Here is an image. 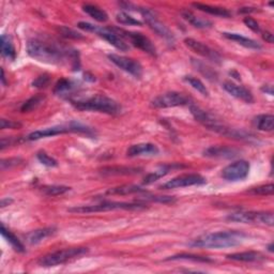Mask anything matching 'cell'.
Instances as JSON below:
<instances>
[{
  "instance_id": "6da1fadb",
  "label": "cell",
  "mask_w": 274,
  "mask_h": 274,
  "mask_svg": "<svg viewBox=\"0 0 274 274\" xmlns=\"http://www.w3.org/2000/svg\"><path fill=\"white\" fill-rule=\"evenodd\" d=\"M27 52L30 57L40 62L48 64H62L71 60L72 66L76 70L80 66L78 52L66 50L57 43L41 39H32L27 43Z\"/></svg>"
},
{
  "instance_id": "7a4b0ae2",
  "label": "cell",
  "mask_w": 274,
  "mask_h": 274,
  "mask_svg": "<svg viewBox=\"0 0 274 274\" xmlns=\"http://www.w3.org/2000/svg\"><path fill=\"white\" fill-rule=\"evenodd\" d=\"M246 237V234L236 230L212 232L200 236V237L192 240L188 243V246L198 248H232L241 244Z\"/></svg>"
},
{
  "instance_id": "3957f363",
  "label": "cell",
  "mask_w": 274,
  "mask_h": 274,
  "mask_svg": "<svg viewBox=\"0 0 274 274\" xmlns=\"http://www.w3.org/2000/svg\"><path fill=\"white\" fill-rule=\"evenodd\" d=\"M72 105L78 110H89L108 114V115H118L121 112V106L118 102L103 94H96L86 100L71 101Z\"/></svg>"
},
{
  "instance_id": "277c9868",
  "label": "cell",
  "mask_w": 274,
  "mask_h": 274,
  "mask_svg": "<svg viewBox=\"0 0 274 274\" xmlns=\"http://www.w3.org/2000/svg\"><path fill=\"white\" fill-rule=\"evenodd\" d=\"M66 133H82L86 135H94V131L91 130L90 128L82 126L78 122H70L68 124H62V126H55L50 128H45L42 130H38L32 133H30L27 136L28 140H39L45 137H52L60 134H66Z\"/></svg>"
},
{
  "instance_id": "5b68a950",
  "label": "cell",
  "mask_w": 274,
  "mask_h": 274,
  "mask_svg": "<svg viewBox=\"0 0 274 274\" xmlns=\"http://www.w3.org/2000/svg\"><path fill=\"white\" fill-rule=\"evenodd\" d=\"M78 27L82 30H85L87 32H92L96 36H98L102 39H104L106 42H108L114 48L121 52H128L130 50V46L126 43V41L121 38L114 28H103L100 26H96L91 22H80L78 24Z\"/></svg>"
},
{
  "instance_id": "8992f818",
  "label": "cell",
  "mask_w": 274,
  "mask_h": 274,
  "mask_svg": "<svg viewBox=\"0 0 274 274\" xmlns=\"http://www.w3.org/2000/svg\"><path fill=\"white\" fill-rule=\"evenodd\" d=\"M88 248H70L57 250L40 258L39 264L41 267H56L59 264H64L75 258H80L88 253Z\"/></svg>"
},
{
  "instance_id": "52a82bcc",
  "label": "cell",
  "mask_w": 274,
  "mask_h": 274,
  "mask_svg": "<svg viewBox=\"0 0 274 274\" xmlns=\"http://www.w3.org/2000/svg\"><path fill=\"white\" fill-rule=\"evenodd\" d=\"M146 206L140 202H102L90 206H80V207H73L68 209L73 213H94V212H105L112 210H138L144 209Z\"/></svg>"
},
{
  "instance_id": "ba28073f",
  "label": "cell",
  "mask_w": 274,
  "mask_h": 274,
  "mask_svg": "<svg viewBox=\"0 0 274 274\" xmlns=\"http://www.w3.org/2000/svg\"><path fill=\"white\" fill-rule=\"evenodd\" d=\"M227 220L243 224H262L267 226H273L274 223L272 212L240 211L232 213L227 216Z\"/></svg>"
},
{
  "instance_id": "9c48e42d",
  "label": "cell",
  "mask_w": 274,
  "mask_h": 274,
  "mask_svg": "<svg viewBox=\"0 0 274 274\" xmlns=\"http://www.w3.org/2000/svg\"><path fill=\"white\" fill-rule=\"evenodd\" d=\"M190 103H191V98L188 96L184 94L176 92V91H170V92H165L154 98L151 105L154 108H170L188 105Z\"/></svg>"
},
{
  "instance_id": "30bf717a",
  "label": "cell",
  "mask_w": 274,
  "mask_h": 274,
  "mask_svg": "<svg viewBox=\"0 0 274 274\" xmlns=\"http://www.w3.org/2000/svg\"><path fill=\"white\" fill-rule=\"evenodd\" d=\"M115 29V28H114ZM115 32L122 38H126L128 41H130L134 46L138 48L142 52H147L150 56H156V48L154 45V43L151 42L148 36H144L140 32H126V30L122 29H115Z\"/></svg>"
},
{
  "instance_id": "8fae6325",
  "label": "cell",
  "mask_w": 274,
  "mask_h": 274,
  "mask_svg": "<svg viewBox=\"0 0 274 274\" xmlns=\"http://www.w3.org/2000/svg\"><path fill=\"white\" fill-rule=\"evenodd\" d=\"M140 11L142 15L144 22H147L148 26L152 30H154L156 34H158L160 36L164 38V39L166 41H168V42H174V36L172 32L170 30V28L167 27L165 24H163V22L156 18V13H154L151 10L147 9V8H142V9H140Z\"/></svg>"
},
{
  "instance_id": "7c38bea8",
  "label": "cell",
  "mask_w": 274,
  "mask_h": 274,
  "mask_svg": "<svg viewBox=\"0 0 274 274\" xmlns=\"http://www.w3.org/2000/svg\"><path fill=\"white\" fill-rule=\"evenodd\" d=\"M108 59L114 64L121 68V70L131 74L134 78H140L142 76V66L137 60L124 56H120L117 54H110Z\"/></svg>"
},
{
  "instance_id": "4fadbf2b",
  "label": "cell",
  "mask_w": 274,
  "mask_h": 274,
  "mask_svg": "<svg viewBox=\"0 0 274 274\" xmlns=\"http://www.w3.org/2000/svg\"><path fill=\"white\" fill-rule=\"evenodd\" d=\"M250 172V163L244 161V160H240V161H236L230 165H227L222 170V177L227 181H242L244 180Z\"/></svg>"
},
{
  "instance_id": "5bb4252c",
  "label": "cell",
  "mask_w": 274,
  "mask_h": 274,
  "mask_svg": "<svg viewBox=\"0 0 274 274\" xmlns=\"http://www.w3.org/2000/svg\"><path fill=\"white\" fill-rule=\"evenodd\" d=\"M206 184V179L198 174H181L176 178L167 181L164 184L161 188L162 190H174V188H181L192 186H202Z\"/></svg>"
},
{
  "instance_id": "9a60e30c",
  "label": "cell",
  "mask_w": 274,
  "mask_h": 274,
  "mask_svg": "<svg viewBox=\"0 0 274 274\" xmlns=\"http://www.w3.org/2000/svg\"><path fill=\"white\" fill-rule=\"evenodd\" d=\"M184 44L190 50L196 52L197 55H200L204 58H207L208 60H211L212 62L220 64V62H222L220 56L216 50H213L208 46V45H206L200 41H196L192 39V38H186V39H184Z\"/></svg>"
},
{
  "instance_id": "2e32d148",
  "label": "cell",
  "mask_w": 274,
  "mask_h": 274,
  "mask_svg": "<svg viewBox=\"0 0 274 274\" xmlns=\"http://www.w3.org/2000/svg\"><path fill=\"white\" fill-rule=\"evenodd\" d=\"M190 110H191V114L193 117L196 119V121H198L200 124H202L204 126H206L210 131H213L214 128L220 124V121L216 119L214 116L211 115L210 112L204 110L202 108H198L196 105H191L190 108Z\"/></svg>"
},
{
  "instance_id": "e0dca14e",
  "label": "cell",
  "mask_w": 274,
  "mask_h": 274,
  "mask_svg": "<svg viewBox=\"0 0 274 274\" xmlns=\"http://www.w3.org/2000/svg\"><path fill=\"white\" fill-rule=\"evenodd\" d=\"M223 88L226 92L230 94L232 96L238 98L246 103H253L254 102V96L252 92L248 89L243 86H239L237 84L232 82H225L223 84Z\"/></svg>"
},
{
  "instance_id": "ac0fdd59",
  "label": "cell",
  "mask_w": 274,
  "mask_h": 274,
  "mask_svg": "<svg viewBox=\"0 0 274 274\" xmlns=\"http://www.w3.org/2000/svg\"><path fill=\"white\" fill-rule=\"evenodd\" d=\"M160 152L156 144H151V142H142V144H136L131 146L128 149L126 154L128 156H156Z\"/></svg>"
},
{
  "instance_id": "d6986e66",
  "label": "cell",
  "mask_w": 274,
  "mask_h": 274,
  "mask_svg": "<svg viewBox=\"0 0 274 274\" xmlns=\"http://www.w3.org/2000/svg\"><path fill=\"white\" fill-rule=\"evenodd\" d=\"M238 154L239 151L237 149L227 146H212L204 152V156L216 158H232Z\"/></svg>"
},
{
  "instance_id": "ffe728a7",
  "label": "cell",
  "mask_w": 274,
  "mask_h": 274,
  "mask_svg": "<svg viewBox=\"0 0 274 274\" xmlns=\"http://www.w3.org/2000/svg\"><path fill=\"white\" fill-rule=\"evenodd\" d=\"M140 168L126 166H110L101 170V174L105 176H128V174H136L140 172Z\"/></svg>"
},
{
  "instance_id": "44dd1931",
  "label": "cell",
  "mask_w": 274,
  "mask_h": 274,
  "mask_svg": "<svg viewBox=\"0 0 274 274\" xmlns=\"http://www.w3.org/2000/svg\"><path fill=\"white\" fill-rule=\"evenodd\" d=\"M223 36L226 38V39L237 42L238 44L242 45V46H244L246 48H250V50H260L262 48V45L257 41H255L253 39H250V38H246L244 36H241L239 34L224 32Z\"/></svg>"
},
{
  "instance_id": "7402d4cb",
  "label": "cell",
  "mask_w": 274,
  "mask_h": 274,
  "mask_svg": "<svg viewBox=\"0 0 274 274\" xmlns=\"http://www.w3.org/2000/svg\"><path fill=\"white\" fill-rule=\"evenodd\" d=\"M227 258L234 262H254L264 260V255L260 252L255 250H248V252H241V253H234L227 255Z\"/></svg>"
},
{
  "instance_id": "603a6c76",
  "label": "cell",
  "mask_w": 274,
  "mask_h": 274,
  "mask_svg": "<svg viewBox=\"0 0 274 274\" xmlns=\"http://www.w3.org/2000/svg\"><path fill=\"white\" fill-rule=\"evenodd\" d=\"M56 232V230L52 227H48V228H41V230H36L32 232H29L26 236L27 242L30 243V244H38L44 239L48 238L50 236L54 234Z\"/></svg>"
},
{
  "instance_id": "cb8c5ba5",
  "label": "cell",
  "mask_w": 274,
  "mask_h": 274,
  "mask_svg": "<svg viewBox=\"0 0 274 274\" xmlns=\"http://www.w3.org/2000/svg\"><path fill=\"white\" fill-rule=\"evenodd\" d=\"M194 8H196L197 10H200L202 12H206L211 15H216V16L220 18H230L232 13L230 11H228L225 8L222 6H210V4H200L196 2L192 4Z\"/></svg>"
},
{
  "instance_id": "d4e9b609",
  "label": "cell",
  "mask_w": 274,
  "mask_h": 274,
  "mask_svg": "<svg viewBox=\"0 0 274 274\" xmlns=\"http://www.w3.org/2000/svg\"><path fill=\"white\" fill-rule=\"evenodd\" d=\"M253 126L260 131L271 132L274 128V116L269 114L258 115L253 119Z\"/></svg>"
},
{
  "instance_id": "484cf974",
  "label": "cell",
  "mask_w": 274,
  "mask_h": 274,
  "mask_svg": "<svg viewBox=\"0 0 274 274\" xmlns=\"http://www.w3.org/2000/svg\"><path fill=\"white\" fill-rule=\"evenodd\" d=\"M181 15H182V18H184L188 22V24H191L195 28L208 29V28L212 27V22L209 20L196 16L195 14H193L192 12H190V11L181 12Z\"/></svg>"
},
{
  "instance_id": "4316f807",
  "label": "cell",
  "mask_w": 274,
  "mask_h": 274,
  "mask_svg": "<svg viewBox=\"0 0 274 274\" xmlns=\"http://www.w3.org/2000/svg\"><path fill=\"white\" fill-rule=\"evenodd\" d=\"M144 192V190L142 188L138 186H134V184H124L120 186H116V188H110L106 194L108 195H131V194H135V193H142Z\"/></svg>"
},
{
  "instance_id": "83f0119b",
  "label": "cell",
  "mask_w": 274,
  "mask_h": 274,
  "mask_svg": "<svg viewBox=\"0 0 274 274\" xmlns=\"http://www.w3.org/2000/svg\"><path fill=\"white\" fill-rule=\"evenodd\" d=\"M82 10L87 13L90 18H92L94 20L98 22H105L108 20V15L104 10L94 4H85L82 6Z\"/></svg>"
},
{
  "instance_id": "f1b7e54d",
  "label": "cell",
  "mask_w": 274,
  "mask_h": 274,
  "mask_svg": "<svg viewBox=\"0 0 274 274\" xmlns=\"http://www.w3.org/2000/svg\"><path fill=\"white\" fill-rule=\"evenodd\" d=\"M76 88H78V86H76V84L74 82H72L70 80L62 78L56 84L54 92L57 96H68V94H71Z\"/></svg>"
},
{
  "instance_id": "f546056e",
  "label": "cell",
  "mask_w": 274,
  "mask_h": 274,
  "mask_svg": "<svg viewBox=\"0 0 274 274\" xmlns=\"http://www.w3.org/2000/svg\"><path fill=\"white\" fill-rule=\"evenodd\" d=\"M2 234L6 239V241L10 243L11 246L16 250V252H20V253L25 252L24 244L20 241V239L16 237V236L12 234L9 230H6L4 224H2Z\"/></svg>"
},
{
  "instance_id": "4dcf8cb0",
  "label": "cell",
  "mask_w": 274,
  "mask_h": 274,
  "mask_svg": "<svg viewBox=\"0 0 274 274\" xmlns=\"http://www.w3.org/2000/svg\"><path fill=\"white\" fill-rule=\"evenodd\" d=\"M2 52L4 57L10 60H14L15 57H16V52H15L14 45L11 41V38L6 34L2 36Z\"/></svg>"
},
{
  "instance_id": "1f68e13d",
  "label": "cell",
  "mask_w": 274,
  "mask_h": 274,
  "mask_svg": "<svg viewBox=\"0 0 274 274\" xmlns=\"http://www.w3.org/2000/svg\"><path fill=\"white\" fill-rule=\"evenodd\" d=\"M172 168V165H164V166H162L161 168H160L158 170L149 174L148 176L146 178H144V184H154V182L158 181L160 178H162V177L165 176V174H168Z\"/></svg>"
},
{
  "instance_id": "d6a6232c",
  "label": "cell",
  "mask_w": 274,
  "mask_h": 274,
  "mask_svg": "<svg viewBox=\"0 0 274 274\" xmlns=\"http://www.w3.org/2000/svg\"><path fill=\"white\" fill-rule=\"evenodd\" d=\"M184 80L190 86H192L196 91H198L200 94L204 96H209V90L204 86V84L194 76H186Z\"/></svg>"
},
{
  "instance_id": "836d02e7",
  "label": "cell",
  "mask_w": 274,
  "mask_h": 274,
  "mask_svg": "<svg viewBox=\"0 0 274 274\" xmlns=\"http://www.w3.org/2000/svg\"><path fill=\"white\" fill-rule=\"evenodd\" d=\"M44 98H45V96L43 94H38V96L30 98L29 100H27L24 104L22 105V108H20L22 112H32L44 101Z\"/></svg>"
},
{
  "instance_id": "e575fe53",
  "label": "cell",
  "mask_w": 274,
  "mask_h": 274,
  "mask_svg": "<svg viewBox=\"0 0 274 274\" xmlns=\"http://www.w3.org/2000/svg\"><path fill=\"white\" fill-rule=\"evenodd\" d=\"M116 20L121 25H128V26H142V22L135 18L131 16L126 12H119L116 15Z\"/></svg>"
},
{
  "instance_id": "d590c367",
  "label": "cell",
  "mask_w": 274,
  "mask_h": 274,
  "mask_svg": "<svg viewBox=\"0 0 274 274\" xmlns=\"http://www.w3.org/2000/svg\"><path fill=\"white\" fill-rule=\"evenodd\" d=\"M71 188L66 186H48L42 188V192L48 196H58L68 192Z\"/></svg>"
},
{
  "instance_id": "8d00e7d4",
  "label": "cell",
  "mask_w": 274,
  "mask_h": 274,
  "mask_svg": "<svg viewBox=\"0 0 274 274\" xmlns=\"http://www.w3.org/2000/svg\"><path fill=\"white\" fill-rule=\"evenodd\" d=\"M192 64L196 68V70H198L207 78H209V80H216L218 75H216V73L214 71L212 70L211 68H209V66H206L204 64H202L200 62H197V60H194V59H192Z\"/></svg>"
},
{
  "instance_id": "74e56055",
  "label": "cell",
  "mask_w": 274,
  "mask_h": 274,
  "mask_svg": "<svg viewBox=\"0 0 274 274\" xmlns=\"http://www.w3.org/2000/svg\"><path fill=\"white\" fill-rule=\"evenodd\" d=\"M193 260V262H211L212 260H209L208 257H202L197 255H191V254H179L170 256L167 258L166 260Z\"/></svg>"
},
{
  "instance_id": "f35d334b",
  "label": "cell",
  "mask_w": 274,
  "mask_h": 274,
  "mask_svg": "<svg viewBox=\"0 0 274 274\" xmlns=\"http://www.w3.org/2000/svg\"><path fill=\"white\" fill-rule=\"evenodd\" d=\"M273 191H274V186L272 184H264V186L253 188L248 192L250 194H254V195L268 196V195H272Z\"/></svg>"
},
{
  "instance_id": "ab89813d",
  "label": "cell",
  "mask_w": 274,
  "mask_h": 274,
  "mask_svg": "<svg viewBox=\"0 0 274 274\" xmlns=\"http://www.w3.org/2000/svg\"><path fill=\"white\" fill-rule=\"evenodd\" d=\"M58 32H59V34H62V36L68 38V39H74V40H82V39H84V36L76 32L75 30H73L71 28L59 27L58 28Z\"/></svg>"
},
{
  "instance_id": "60d3db41",
  "label": "cell",
  "mask_w": 274,
  "mask_h": 274,
  "mask_svg": "<svg viewBox=\"0 0 274 274\" xmlns=\"http://www.w3.org/2000/svg\"><path fill=\"white\" fill-rule=\"evenodd\" d=\"M36 158L43 165L48 166V167H56L58 165V162L56 161V160L54 158L50 156L48 154H45L44 151L38 152Z\"/></svg>"
},
{
  "instance_id": "b9f144b4",
  "label": "cell",
  "mask_w": 274,
  "mask_h": 274,
  "mask_svg": "<svg viewBox=\"0 0 274 274\" xmlns=\"http://www.w3.org/2000/svg\"><path fill=\"white\" fill-rule=\"evenodd\" d=\"M144 200L147 202H158L162 204H172L176 202V198L172 196H144Z\"/></svg>"
},
{
  "instance_id": "7bdbcfd3",
  "label": "cell",
  "mask_w": 274,
  "mask_h": 274,
  "mask_svg": "<svg viewBox=\"0 0 274 274\" xmlns=\"http://www.w3.org/2000/svg\"><path fill=\"white\" fill-rule=\"evenodd\" d=\"M48 82H50V75L44 74V75L39 76V78H36L34 80L32 86L36 87V88H44V87L48 86Z\"/></svg>"
},
{
  "instance_id": "ee69618b",
  "label": "cell",
  "mask_w": 274,
  "mask_h": 274,
  "mask_svg": "<svg viewBox=\"0 0 274 274\" xmlns=\"http://www.w3.org/2000/svg\"><path fill=\"white\" fill-rule=\"evenodd\" d=\"M0 128H4V130H6V128H12V130H14V128H22V124L20 122H16V121H13V120L2 119L0 120Z\"/></svg>"
},
{
  "instance_id": "f6af8a7d",
  "label": "cell",
  "mask_w": 274,
  "mask_h": 274,
  "mask_svg": "<svg viewBox=\"0 0 274 274\" xmlns=\"http://www.w3.org/2000/svg\"><path fill=\"white\" fill-rule=\"evenodd\" d=\"M243 22L246 25V27H248L250 30H253V32H260V24H258L257 20H255L254 18H244V20H243Z\"/></svg>"
},
{
  "instance_id": "bcb514c9",
  "label": "cell",
  "mask_w": 274,
  "mask_h": 274,
  "mask_svg": "<svg viewBox=\"0 0 274 274\" xmlns=\"http://www.w3.org/2000/svg\"><path fill=\"white\" fill-rule=\"evenodd\" d=\"M20 162H22V160L18 158L2 160V170L10 168V167H12V166H16Z\"/></svg>"
},
{
  "instance_id": "7dc6e473",
  "label": "cell",
  "mask_w": 274,
  "mask_h": 274,
  "mask_svg": "<svg viewBox=\"0 0 274 274\" xmlns=\"http://www.w3.org/2000/svg\"><path fill=\"white\" fill-rule=\"evenodd\" d=\"M262 39L266 41V42H268L270 44H272L274 42V39H273V34L269 32H266L262 34Z\"/></svg>"
},
{
  "instance_id": "c3c4849f",
  "label": "cell",
  "mask_w": 274,
  "mask_h": 274,
  "mask_svg": "<svg viewBox=\"0 0 274 274\" xmlns=\"http://www.w3.org/2000/svg\"><path fill=\"white\" fill-rule=\"evenodd\" d=\"M262 90L264 91V92H266V94H268L270 96H273V88H272V86H269V85L264 86L262 88Z\"/></svg>"
},
{
  "instance_id": "681fc988",
  "label": "cell",
  "mask_w": 274,
  "mask_h": 274,
  "mask_svg": "<svg viewBox=\"0 0 274 274\" xmlns=\"http://www.w3.org/2000/svg\"><path fill=\"white\" fill-rule=\"evenodd\" d=\"M12 200H10V198H4L2 200V208H4V207H6V206H9L10 204H12Z\"/></svg>"
},
{
  "instance_id": "f907efd6",
  "label": "cell",
  "mask_w": 274,
  "mask_h": 274,
  "mask_svg": "<svg viewBox=\"0 0 274 274\" xmlns=\"http://www.w3.org/2000/svg\"><path fill=\"white\" fill-rule=\"evenodd\" d=\"M268 250L270 253H273V243H271V244H269L268 246Z\"/></svg>"
}]
</instances>
